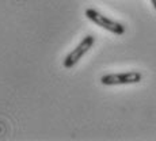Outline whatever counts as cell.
<instances>
[{
	"instance_id": "cell-1",
	"label": "cell",
	"mask_w": 156,
	"mask_h": 141,
	"mask_svg": "<svg viewBox=\"0 0 156 141\" xmlns=\"http://www.w3.org/2000/svg\"><path fill=\"white\" fill-rule=\"evenodd\" d=\"M84 15L87 16V19H90L92 23H95L97 26H99V27L107 30V31L113 33L115 35H122L126 31L125 26L121 22L106 16V15H103L98 10H95V8H87L84 11Z\"/></svg>"
},
{
	"instance_id": "cell-2",
	"label": "cell",
	"mask_w": 156,
	"mask_h": 141,
	"mask_svg": "<svg viewBox=\"0 0 156 141\" xmlns=\"http://www.w3.org/2000/svg\"><path fill=\"white\" fill-rule=\"evenodd\" d=\"M94 44H95L94 35H86V37L77 44V46L75 48V49H72L71 52L65 56L64 61H62V65H64L65 69H71V68H73L75 65H76L77 62H79L80 60L88 53V50L94 46Z\"/></svg>"
},
{
	"instance_id": "cell-3",
	"label": "cell",
	"mask_w": 156,
	"mask_h": 141,
	"mask_svg": "<svg viewBox=\"0 0 156 141\" xmlns=\"http://www.w3.org/2000/svg\"><path fill=\"white\" fill-rule=\"evenodd\" d=\"M143 80V75L139 71L118 72V73H106L101 77V83L103 86H126L137 84Z\"/></svg>"
},
{
	"instance_id": "cell-4",
	"label": "cell",
	"mask_w": 156,
	"mask_h": 141,
	"mask_svg": "<svg viewBox=\"0 0 156 141\" xmlns=\"http://www.w3.org/2000/svg\"><path fill=\"white\" fill-rule=\"evenodd\" d=\"M151 3H152V5H154V8L156 10V0H151Z\"/></svg>"
}]
</instances>
